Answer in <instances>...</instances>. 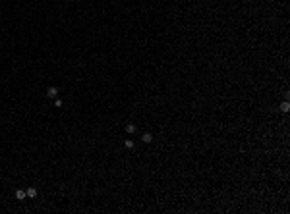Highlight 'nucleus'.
<instances>
[{"mask_svg": "<svg viewBox=\"0 0 290 214\" xmlns=\"http://www.w3.org/2000/svg\"><path fill=\"white\" fill-rule=\"evenodd\" d=\"M46 97L48 98H58V89L56 87H48V89H46Z\"/></svg>", "mask_w": 290, "mask_h": 214, "instance_id": "obj_1", "label": "nucleus"}, {"mask_svg": "<svg viewBox=\"0 0 290 214\" xmlns=\"http://www.w3.org/2000/svg\"><path fill=\"white\" fill-rule=\"evenodd\" d=\"M16 199H18V201H25L27 199L25 189H16Z\"/></svg>", "mask_w": 290, "mask_h": 214, "instance_id": "obj_2", "label": "nucleus"}, {"mask_svg": "<svg viewBox=\"0 0 290 214\" xmlns=\"http://www.w3.org/2000/svg\"><path fill=\"white\" fill-rule=\"evenodd\" d=\"M25 193H27V197H29V199H35V197L39 195V191H37L35 187H27V189H25Z\"/></svg>", "mask_w": 290, "mask_h": 214, "instance_id": "obj_3", "label": "nucleus"}, {"mask_svg": "<svg viewBox=\"0 0 290 214\" xmlns=\"http://www.w3.org/2000/svg\"><path fill=\"white\" fill-rule=\"evenodd\" d=\"M141 141H143V143H147V145H149V143L153 141V135H151V133L147 131V133H143V135H141Z\"/></svg>", "mask_w": 290, "mask_h": 214, "instance_id": "obj_4", "label": "nucleus"}, {"mask_svg": "<svg viewBox=\"0 0 290 214\" xmlns=\"http://www.w3.org/2000/svg\"><path fill=\"white\" fill-rule=\"evenodd\" d=\"M126 133H130V135L135 133V125H134V123H126Z\"/></svg>", "mask_w": 290, "mask_h": 214, "instance_id": "obj_5", "label": "nucleus"}, {"mask_svg": "<svg viewBox=\"0 0 290 214\" xmlns=\"http://www.w3.org/2000/svg\"><path fill=\"white\" fill-rule=\"evenodd\" d=\"M288 110H290V104L286 102V100H284V102L280 104V112H284V114H286V112H288Z\"/></svg>", "mask_w": 290, "mask_h": 214, "instance_id": "obj_6", "label": "nucleus"}, {"mask_svg": "<svg viewBox=\"0 0 290 214\" xmlns=\"http://www.w3.org/2000/svg\"><path fill=\"white\" fill-rule=\"evenodd\" d=\"M124 147H126V149H134V141H132V139H126V141H124Z\"/></svg>", "mask_w": 290, "mask_h": 214, "instance_id": "obj_7", "label": "nucleus"}, {"mask_svg": "<svg viewBox=\"0 0 290 214\" xmlns=\"http://www.w3.org/2000/svg\"><path fill=\"white\" fill-rule=\"evenodd\" d=\"M54 106L60 108V106H62V98H54Z\"/></svg>", "mask_w": 290, "mask_h": 214, "instance_id": "obj_8", "label": "nucleus"}]
</instances>
